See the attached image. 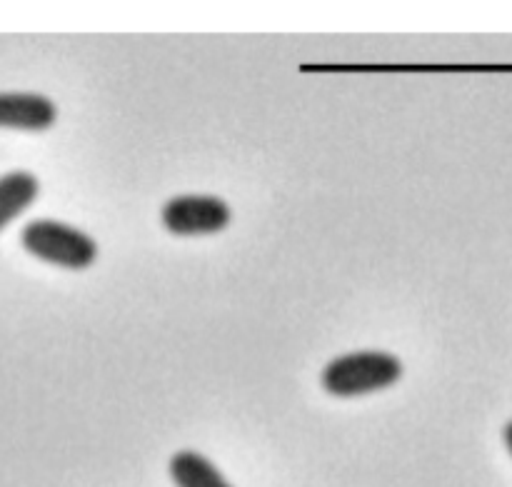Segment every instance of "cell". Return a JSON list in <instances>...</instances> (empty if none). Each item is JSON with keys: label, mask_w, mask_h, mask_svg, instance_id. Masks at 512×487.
I'll list each match as a JSON object with an SVG mask.
<instances>
[{"label": "cell", "mask_w": 512, "mask_h": 487, "mask_svg": "<svg viewBox=\"0 0 512 487\" xmlns=\"http://www.w3.org/2000/svg\"><path fill=\"white\" fill-rule=\"evenodd\" d=\"M403 375V363L383 350H360L328 363L323 388L338 398H358L373 390L390 388Z\"/></svg>", "instance_id": "6da1fadb"}, {"label": "cell", "mask_w": 512, "mask_h": 487, "mask_svg": "<svg viewBox=\"0 0 512 487\" xmlns=\"http://www.w3.org/2000/svg\"><path fill=\"white\" fill-rule=\"evenodd\" d=\"M20 238L30 255L60 268L83 270L98 258V245L90 235L58 220H33L25 225Z\"/></svg>", "instance_id": "7a4b0ae2"}, {"label": "cell", "mask_w": 512, "mask_h": 487, "mask_svg": "<svg viewBox=\"0 0 512 487\" xmlns=\"http://www.w3.org/2000/svg\"><path fill=\"white\" fill-rule=\"evenodd\" d=\"M163 223L173 235H210L230 223V208L213 195H180L165 203Z\"/></svg>", "instance_id": "3957f363"}, {"label": "cell", "mask_w": 512, "mask_h": 487, "mask_svg": "<svg viewBox=\"0 0 512 487\" xmlns=\"http://www.w3.org/2000/svg\"><path fill=\"white\" fill-rule=\"evenodd\" d=\"M58 118L53 100L38 93H0V128L48 130Z\"/></svg>", "instance_id": "277c9868"}, {"label": "cell", "mask_w": 512, "mask_h": 487, "mask_svg": "<svg viewBox=\"0 0 512 487\" xmlns=\"http://www.w3.org/2000/svg\"><path fill=\"white\" fill-rule=\"evenodd\" d=\"M38 190V178L25 170H15L0 178V230L33 205Z\"/></svg>", "instance_id": "5b68a950"}, {"label": "cell", "mask_w": 512, "mask_h": 487, "mask_svg": "<svg viewBox=\"0 0 512 487\" xmlns=\"http://www.w3.org/2000/svg\"><path fill=\"white\" fill-rule=\"evenodd\" d=\"M170 478L178 487H233L210 460L193 453V450H183V453L173 455Z\"/></svg>", "instance_id": "8992f818"}, {"label": "cell", "mask_w": 512, "mask_h": 487, "mask_svg": "<svg viewBox=\"0 0 512 487\" xmlns=\"http://www.w3.org/2000/svg\"><path fill=\"white\" fill-rule=\"evenodd\" d=\"M503 438H505V445H508V450H510V455H512V420H510L508 425H505Z\"/></svg>", "instance_id": "52a82bcc"}]
</instances>
